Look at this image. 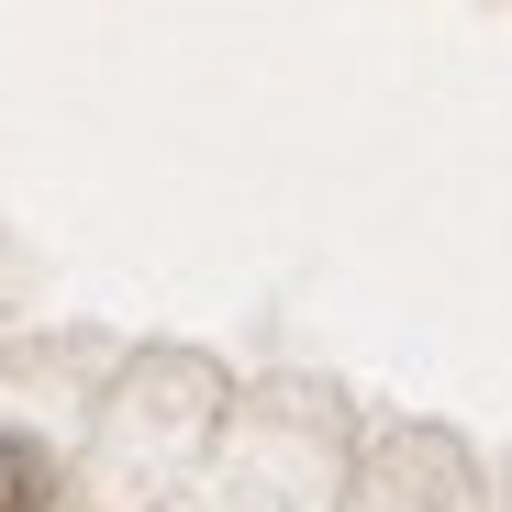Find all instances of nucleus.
I'll use <instances>...</instances> for the list:
<instances>
[{"label": "nucleus", "instance_id": "1", "mask_svg": "<svg viewBox=\"0 0 512 512\" xmlns=\"http://www.w3.org/2000/svg\"><path fill=\"white\" fill-rule=\"evenodd\" d=\"M0 512H45V446L0 435Z\"/></svg>", "mask_w": 512, "mask_h": 512}]
</instances>
